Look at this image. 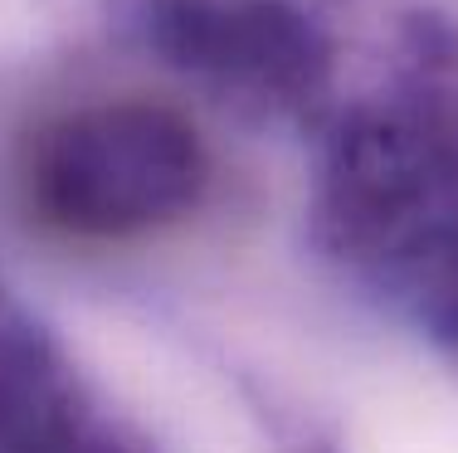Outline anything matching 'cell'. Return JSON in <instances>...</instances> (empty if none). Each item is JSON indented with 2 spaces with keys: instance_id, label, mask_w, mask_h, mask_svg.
Here are the masks:
<instances>
[{
  "instance_id": "1",
  "label": "cell",
  "mask_w": 458,
  "mask_h": 453,
  "mask_svg": "<svg viewBox=\"0 0 458 453\" xmlns=\"http://www.w3.org/2000/svg\"><path fill=\"white\" fill-rule=\"evenodd\" d=\"M200 151L176 117L103 107L39 142L30 186L49 220L83 234H127L176 214L195 196Z\"/></svg>"
}]
</instances>
